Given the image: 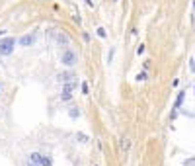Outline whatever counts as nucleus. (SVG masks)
Instances as JSON below:
<instances>
[{"label":"nucleus","mask_w":195,"mask_h":166,"mask_svg":"<svg viewBox=\"0 0 195 166\" xmlns=\"http://www.w3.org/2000/svg\"><path fill=\"white\" fill-rule=\"evenodd\" d=\"M70 78H74L70 72H63V74H59V80H60V82H68Z\"/></svg>","instance_id":"423d86ee"},{"label":"nucleus","mask_w":195,"mask_h":166,"mask_svg":"<svg viewBox=\"0 0 195 166\" xmlns=\"http://www.w3.org/2000/svg\"><path fill=\"white\" fill-rule=\"evenodd\" d=\"M41 166H53L51 158H47V157H41Z\"/></svg>","instance_id":"9d476101"},{"label":"nucleus","mask_w":195,"mask_h":166,"mask_svg":"<svg viewBox=\"0 0 195 166\" xmlns=\"http://www.w3.org/2000/svg\"><path fill=\"white\" fill-rule=\"evenodd\" d=\"M98 35H100V37H107V33H106L103 28H98Z\"/></svg>","instance_id":"f8f14e48"},{"label":"nucleus","mask_w":195,"mask_h":166,"mask_svg":"<svg viewBox=\"0 0 195 166\" xmlns=\"http://www.w3.org/2000/svg\"><path fill=\"white\" fill-rule=\"evenodd\" d=\"M14 45H16V39H14V37L0 39V55H12Z\"/></svg>","instance_id":"f257e3e1"},{"label":"nucleus","mask_w":195,"mask_h":166,"mask_svg":"<svg viewBox=\"0 0 195 166\" xmlns=\"http://www.w3.org/2000/svg\"><path fill=\"white\" fill-rule=\"evenodd\" d=\"M193 8H195V0H193Z\"/></svg>","instance_id":"a211bd4d"},{"label":"nucleus","mask_w":195,"mask_h":166,"mask_svg":"<svg viewBox=\"0 0 195 166\" xmlns=\"http://www.w3.org/2000/svg\"><path fill=\"white\" fill-rule=\"evenodd\" d=\"M0 86H2V84H0Z\"/></svg>","instance_id":"6ab92c4d"},{"label":"nucleus","mask_w":195,"mask_h":166,"mask_svg":"<svg viewBox=\"0 0 195 166\" xmlns=\"http://www.w3.org/2000/svg\"><path fill=\"white\" fill-rule=\"evenodd\" d=\"M29 162H33V164H41V154H39V152L29 154Z\"/></svg>","instance_id":"39448f33"},{"label":"nucleus","mask_w":195,"mask_h":166,"mask_svg":"<svg viewBox=\"0 0 195 166\" xmlns=\"http://www.w3.org/2000/svg\"><path fill=\"white\" fill-rule=\"evenodd\" d=\"M137 53H139V55H143V53H144V45H140V47L137 49Z\"/></svg>","instance_id":"dca6fc26"},{"label":"nucleus","mask_w":195,"mask_h":166,"mask_svg":"<svg viewBox=\"0 0 195 166\" xmlns=\"http://www.w3.org/2000/svg\"><path fill=\"white\" fill-rule=\"evenodd\" d=\"M183 96H186V92H180V94H178V100H176V106H174V108H180L181 106V102H183Z\"/></svg>","instance_id":"1a4fd4ad"},{"label":"nucleus","mask_w":195,"mask_h":166,"mask_svg":"<svg viewBox=\"0 0 195 166\" xmlns=\"http://www.w3.org/2000/svg\"><path fill=\"white\" fill-rule=\"evenodd\" d=\"M74 86H76V82H66L65 88H63V92H72V90H74Z\"/></svg>","instance_id":"6e6552de"},{"label":"nucleus","mask_w":195,"mask_h":166,"mask_svg":"<svg viewBox=\"0 0 195 166\" xmlns=\"http://www.w3.org/2000/svg\"><path fill=\"white\" fill-rule=\"evenodd\" d=\"M113 53H115V49H111V51H109V57H107V61L111 63V59H113Z\"/></svg>","instance_id":"2eb2a0df"},{"label":"nucleus","mask_w":195,"mask_h":166,"mask_svg":"<svg viewBox=\"0 0 195 166\" xmlns=\"http://www.w3.org/2000/svg\"><path fill=\"white\" fill-rule=\"evenodd\" d=\"M78 115H80V111H78L76 108H72V109H70V117H72V119H76Z\"/></svg>","instance_id":"9b49d317"},{"label":"nucleus","mask_w":195,"mask_h":166,"mask_svg":"<svg viewBox=\"0 0 195 166\" xmlns=\"http://www.w3.org/2000/svg\"><path fill=\"white\" fill-rule=\"evenodd\" d=\"M57 41H59L60 45H65V47H68V43H70V37L66 35V33L59 31V33H57Z\"/></svg>","instance_id":"20e7f679"},{"label":"nucleus","mask_w":195,"mask_h":166,"mask_svg":"<svg viewBox=\"0 0 195 166\" xmlns=\"http://www.w3.org/2000/svg\"><path fill=\"white\" fill-rule=\"evenodd\" d=\"M137 80H146V72H139L137 74Z\"/></svg>","instance_id":"ddd939ff"},{"label":"nucleus","mask_w":195,"mask_h":166,"mask_svg":"<svg viewBox=\"0 0 195 166\" xmlns=\"http://www.w3.org/2000/svg\"><path fill=\"white\" fill-rule=\"evenodd\" d=\"M33 43H35V35H33V33H28V35L20 37V45H22V47H29Z\"/></svg>","instance_id":"7ed1b4c3"},{"label":"nucleus","mask_w":195,"mask_h":166,"mask_svg":"<svg viewBox=\"0 0 195 166\" xmlns=\"http://www.w3.org/2000/svg\"><path fill=\"white\" fill-rule=\"evenodd\" d=\"M82 94H88V84L86 82H82Z\"/></svg>","instance_id":"4468645a"},{"label":"nucleus","mask_w":195,"mask_h":166,"mask_svg":"<svg viewBox=\"0 0 195 166\" xmlns=\"http://www.w3.org/2000/svg\"><path fill=\"white\" fill-rule=\"evenodd\" d=\"M28 166H41V164H33V162H29V164Z\"/></svg>","instance_id":"f3484780"},{"label":"nucleus","mask_w":195,"mask_h":166,"mask_svg":"<svg viewBox=\"0 0 195 166\" xmlns=\"http://www.w3.org/2000/svg\"><path fill=\"white\" fill-rule=\"evenodd\" d=\"M76 139H78L80 143H88L90 139H88V135H86V133H76Z\"/></svg>","instance_id":"0eeeda50"},{"label":"nucleus","mask_w":195,"mask_h":166,"mask_svg":"<svg viewBox=\"0 0 195 166\" xmlns=\"http://www.w3.org/2000/svg\"><path fill=\"white\" fill-rule=\"evenodd\" d=\"M76 61H78L76 53L72 51V49H68V47H66L65 51H63V55H60V63H63V65H66V66H72Z\"/></svg>","instance_id":"f03ea898"}]
</instances>
